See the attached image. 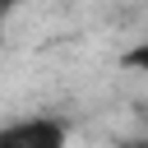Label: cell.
Wrapping results in <instances>:
<instances>
[{
    "instance_id": "1",
    "label": "cell",
    "mask_w": 148,
    "mask_h": 148,
    "mask_svg": "<svg viewBox=\"0 0 148 148\" xmlns=\"http://www.w3.org/2000/svg\"><path fill=\"white\" fill-rule=\"evenodd\" d=\"M0 148H69V134L60 120L51 116H32V120H14L0 130Z\"/></svg>"
},
{
    "instance_id": "2",
    "label": "cell",
    "mask_w": 148,
    "mask_h": 148,
    "mask_svg": "<svg viewBox=\"0 0 148 148\" xmlns=\"http://www.w3.org/2000/svg\"><path fill=\"white\" fill-rule=\"evenodd\" d=\"M125 65H130V69H148V42H143V46H134V51L125 56Z\"/></svg>"
},
{
    "instance_id": "3",
    "label": "cell",
    "mask_w": 148,
    "mask_h": 148,
    "mask_svg": "<svg viewBox=\"0 0 148 148\" xmlns=\"http://www.w3.org/2000/svg\"><path fill=\"white\" fill-rule=\"evenodd\" d=\"M120 148H148V139H134V143H120Z\"/></svg>"
}]
</instances>
